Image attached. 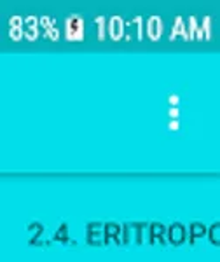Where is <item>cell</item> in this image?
<instances>
[{
	"mask_svg": "<svg viewBox=\"0 0 220 262\" xmlns=\"http://www.w3.org/2000/svg\"><path fill=\"white\" fill-rule=\"evenodd\" d=\"M67 28H69V37L70 39H79L80 37V30H82V21H80L77 16H72L67 23Z\"/></svg>",
	"mask_w": 220,
	"mask_h": 262,
	"instance_id": "obj_1",
	"label": "cell"
}]
</instances>
